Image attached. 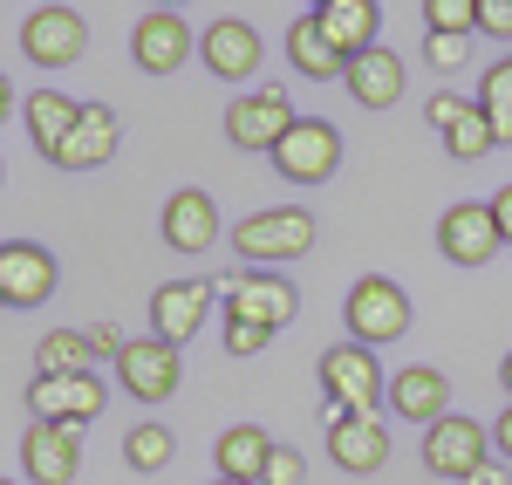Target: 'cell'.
Returning a JSON list of instances; mask_svg holds the SVG:
<instances>
[{
	"mask_svg": "<svg viewBox=\"0 0 512 485\" xmlns=\"http://www.w3.org/2000/svg\"><path fill=\"white\" fill-rule=\"evenodd\" d=\"M321 390H328V417H376V404H390V376L362 342H335L321 356Z\"/></svg>",
	"mask_w": 512,
	"mask_h": 485,
	"instance_id": "6da1fadb",
	"label": "cell"
},
{
	"mask_svg": "<svg viewBox=\"0 0 512 485\" xmlns=\"http://www.w3.org/2000/svg\"><path fill=\"white\" fill-rule=\"evenodd\" d=\"M315 246V212L308 205H274V212H253L233 226V253L239 267H280V260H301Z\"/></svg>",
	"mask_w": 512,
	"mask_h": 485,
	"instance_id": "7a4b0ae2",
	"label": "cell"
},
{
	"mask_svg": "<svg viewBox=\"0 0 512 485\" xmlns=\"http://www.w3.org/2000/svg\"><path fill=\"white\" fill-rule=\"evenodd\" d=\"M410 294L390 281V274H362V281L349 287V301H342V322H349V342H362V349H383V342H396V335H410Z\"/></svg>",
	"mask_w": 512,
	"mask_h": 485,
	"instance_id": "3957f363",
	"label": "cell"
},
{
	"mask_svg": "<svg viewBox=\"0 0 512 485\" xmlns=\"http://www.w3.org/2000/svg\"><path fill=\"white\" fill-rule=\"evenodd\" d=\"M294 123H301L294 96H287L280 82H260V89H239V96H233V110H226V137H233L239 151H267V158H274Z\"/></svg>",
	"mask_w": 512,
	"mask_h": 485,
	"instance_id": "277c9868",
	"label": "cell"
},
{
	"mask_svg": "<svg viewBox=\"0 0 512 485\" xmlns=\"http://www.w3.org/2000/svg\"><path fill=\"white\" fill-rule=\"evenodd\" d=\"M110 390L96 369L82 376H28V424H62V431H89V417H103Z\"/></svg>",
	"mask_w": 512,
	"mask_h": 485,
	"instance_id": "5b68a950",
	"label": "cell"
},
{
	"mask_svg": "<svg viewBox=\"0 0 512 485\" xmlns=\"http://www.w3.org/2000/svg\"><path fill=\"white\" fill-rule=\"evenodd\" d=\"M219 301H226V322H253V328H287L294 315H301V294L280 281V274H246V267H233V274H219Z\"/></svg>",
	"mask_w": 512,
	"mask_h": 485,
	"instance_id": "8992f818",
	"label": "cell"
},
{
	"mask_svg": "<svg viewBox=\"0 0 512 485\" xmlns=\"http://www.w3.org/2000/svg\"><path fill=\"white\" fill-rule=\"evenodd\" d=\"M21 55H28L35 69H69V62L89 55V21H82L76 7H62V0L28 7V14H21Z\"/></svg>",
	"mask_w": 512,
	"mask_h": 485,
	"instance_id": "52a82bcc",
	"label": "cell"
},
{
	"mask_svg": "<svg viewBox=\"0 0 512 485\" xmlns=\"http://www.w3.org/2000/svg\"><path fill=\"white\" fill-rule=\"evenodd\" d=\"M424 465H431L437 479L472 485L478 472L492 465V431H485L478 417H437L431 431H424Z\"/></svg>",
	"mask_w": 512,
	"mask_h": 485,
	"instance_id": "ba28073f",
	"label": "cell"
},
{
	"mask_svg": "<svg viewBox=\"0 0 512 485\" xmlns=\"http://www.w3.org/2000/svg\"><path fill=\"white\" fill-rule=\"evenodd\" d=\"M335 164H342V130L328 117H301L287 130V144L274 151V171L287 185H328L335 178Z\"/></svg>",
	"mask_w": 512,
	"mask_h": 485,
	"instance_id": "9c48e42d",
	"label": "cell"
},
{
	"mask_svg": "<svg viewBox=\"0 0 512 485\" xmlns=\"http://www.w3.org/2000/svg\"><path fill=\"white\" fill-rule=\"evenodd\" d=\"M437 253H444L451 267H485L492 253H506V240H499V219H492V199L451 205V212L437 219Z\"/></svg>",
	"mask_w": 512,
	"mask_h": 485,
	"instance_id": "30bf717a",
	"label": "cell"
},
{
	"mask_svg": "<svg viewBox=\"0 0 512 485\" xmlns=\"http://www.w3.org/2000/svg\"><path fill=\"white\" fill-rule=\"evenodd\" d=\"M130 62H137L144 76H178V69L192 62V21L171 14V7L137 14V28H130Z\"/></svg>",
	"mask_w": 512,
	"mask_h": 485,
	"instance_id": "8fae6325",
	"label": "cell"
},
{
	"mask_svg": "<svg viewBox=\"0 0 512 485\" xmlns=\"http://www.w3.org/2000/svg\"><path fill=\"white\" fill-rule=\"evenodd\" d=\"M117 383L137 397V404H171V397H178V383H185V363H178V349H171V342L137 335V342L123 349V363H117Z\"/></svg>",
	"mask_w": 512,
	"mask_h": 485,
	"instance_id": "7c38bea8",
	"label": "cell"
},
{
	"mask_svg": "<svg viewBox=\"0 0 512 485\" xmlns=\"http://www.w3.org/2000/svg\"><path fill=\"white\" fill-rule=\"evenodd\" d=\"M55 253L48 246H35V240H7L0 246V308H41L48 294H55Z\"/></svg>",
	"mask_w": 512,
	"mask_h": 485,
	"instance_id": "4fadbf2b",
	"label": "cell"
},
{
	"mask_svg": "<svg viewBox=\"0 0 512 485\" xmlns=\"http://www.w3.org/2000/svg\"><path fill=\"white\" fill-rule=\"evenodd\" d=\"M212 301H219V287H212V281H164L158 294H151V335L171 342V349H185L198 328H205Z\"/></svg>",
	"mask_w": 512,
	"mask_h": 485,
	"instance_id": "5bb4252c",
	"label": "cell"
},
{
	"mask_svg": "<svg viewBox=\"0 0 512 485\" xmlns=\"http://www.w3.org/2000/svg\"><path fill=\"white\" fill-rule=\"evenodd\" d=\"M158 233H164L171 253H212V246H219V199H212V192H198V185L171 192V199H164Z\"/></svg>",
	"mask_w": 512,
	"mask_h": 485,
	"instance_id": "9a60e30c",
	"label": "cell"
},
{
	"mask_svg": "<svg viewBox=\"0 0 512 485\" xmlns=\"http://www.w3.org/2000/svg\"><path fill=\"white\" fill-rule=\"evenodd\" d=\"M21 472H28V485H69L82 472V431L28 424L21 431Z\"/></svg>",
	"mask_w": 512,
	"mask_h": 485,
	"instance_id": "2e32d148",
	"label": "cell"
},
{
	"mask_svg": "<svg viewBox=\"0 0 512 485\" xmlns=\"http://www.w3.org/2000/svg\"><path fill=\"white\" fill-rule=\"evenodd\" d=\"M328 458L355 479L383 472L390 465V424L383 417H328Z\"/></svg>",
	"mask_w": 512,
	"mask_h": 485,
	"instance_id": "e0dca14e",
	"label": "cell"
},
{
	"mask_svg": "<svg viewBox=\"0 0 512 485\" xmlns=\"http://www.w3.org/2000/svg\"><path fill=\"white\" fill-rule=\"evenodd\" d=\"M198 62H205L219 82H246L253 69H260V35H253V21H239V14L212 21V28L198 35Z\"/></svg>",
	"mask_w": 512,
	"mask_h": 485,
	"instance_id": "ac0fdd59",
	"label": "cell"
},
{
	"mask_svg": "<svg viewBox=\"0 0 512 485\" xmlns=\"http://www.w3.org/2000/svg\"><path fill=\"white\" fill-rule=\"evenodd\" d=\"M390 417H410V424H424L431 431L437 417H451V383H444V369L431 363H403L390 376Z\"/></svg>",
	"mask_w": 512,
	"mask_h": 485,
	"instance_id": "d6986e66",
	"label": "cell"
},
{
	"mask_svg": "<svg viewBox=\"0 0 512 485\" xmlns=\"http://www.w3.org/2000/svg\"><path fill=\"white\" fill-rule=\"evenodd\" d=\"M117 144H123V117L110 110V103H82L76 137H69L48 164H62V171H96V164L117 158Z\"/></svg>",
	"mask_w": 512,
	"mask_h": 485,
	"instance_id": "ffe728a7",
	"label": "cell"
},
{
	"mask_svg": "<svg viewBox=\"0 0 512 485\" xmlns=\"http://www.w3.org/2000/svg\"><path fill=\"white\" fill-rule=\"evenodd\" d=\"M21 123H28V144H35L41 158H55V151L76 137L82 103L69 96V89H28V110H21Z\"/></svg>",
	"mask_w": 512,
	"mask_h": 485,
	"instance_id": "44dd1931",
	"label": "cell"
},
{
	"mask_svg": "<svg viewBox=\"0 0 512 485\" xmlns=\"http://www.w3.org/2000/svg\"><path fill=\"white\" fill-rule=\"evenodd\" d=\"M315 21H321V35H328V41H335V48L355 62V55H369V48H376L383 7H376V0H321Z\"/></svg>",
	"mask_w": 512,
	"mask_h": 485,
	"instance_id": "7402d4cb",
	"label": "cell"
},
{
	"mask_svg": "<svg viewBox=\"0 0 512 485\" xmlns=\"http://www.w3.org/2000/svg\"><path fill=\"white\" fill-rule=\"evenodd\" d=\"M342 89H349L362 110H390L396 96H403V55L376 41L369 55H355V62H349V82H342Z\"/></svg>",
	"mask_w": 512,
	"mask_h": 485,
	"instance_id": "603a6c76",
	"label": "cell"
},
{
	"mask_svg": "<svg viewBox=\"0 0 512 485\" xmlns=\"http://www.w3.org/2000/svg\"><path fill=\"white\" fill-rule=\"evenodd\" d=\"M287 62H294V69H301L308 82H349V55H342L335 41L321 35L315 14H301V21L287 28Z\"/></svg>",
	"mask_w": 512,
	"mask_h": 485,
	"instance_id": "cb8c5ba5",
	"label": "cell"
},
{
	"mask_svg": "<svg viewBox=\"0 0 512 485\" xmlns=\"http://www.w3.org/2000/svg\"><path fill=\"white\" fill-rule=\"evenodd\" d=\"M267 458H274V438H267L260 424H233V431H219V445H212V465H219V479L260 485Z\"/></svg>",
	"mask_w": 512,
	"mask_h": 485,
	"instance_id": "d4e9b609",
	"label": "cell"
},
{
	"mask_svg": "<svg viewBox=\"0 0 512 485\" xmlns=\"http://www.w3.org/2000/svg\"><path fill=\"white\" fill-rule=\"evenodd\" d=\"M89 328H48L35 342V376H82L89 369Z\"/></svg>",
	"mask_w": 512,
	"mask_h": 485,
	"instance_id": "484cf974",
	"label": "cell"
},
{
	"mask_svg": "<svg viewBox=\"0 0 512 485\" xmlns=\"http://www.w3.org/2000/svg\"><path fill=\"white\" fill-rule=\"evenodd\" d=\"M478 110H485L492 137H499V151H506V144H512V55L485 69V82H478Z\"/></svg>",
	"mask_w": 512,
	"mask_h": 485,
	"instance_id": "4316f807",
	"label": "cell"
},
{
	"mask_svg": "<svg viewBox=\"0 0 512 485\" xmlns=\"http://www.w3.org/2000/svg\"><path fill=\"white\" fill-rule=\"evenodd\" d=\"M171 451H178V438H171V424H158V417L130 424V438H123V458H130L137 472H164V465H171Z\"/></svg>",
	"mask_w": 512,
	"mask_h": 485,
	"instance_id": "83f0119b",
	"label": "cell"
},
{
	"mask_svg": "<svg viewBox=\"0 0 512 485\" xmlns=\"http://www.w3.org/2000/svg\"><path fill=\"white\" fill-rule=\"evenodd\" d=\"M444 151H451V158H492V151H499V137H492V123H485V110H478V96H472V110H465V117L451 123V130H444Z\"/></svg>",
	"mask_w": 512,
	"mask_h": 485,
	"instance_id": "f1b7e54d",
	"label": "cell"
},
{
	"mask_svg": "<svg viewBox=\"0 0 512 485\" xmlns=\"http://www.w3.org/2000/svg\"><path fill=\"white\" fill-rule=\"evenodd\" d=\"M424 28H431V35L472 41L478 35V0H424Z\"/></svg>",
	"mask_w": 512,
	"mask_h": 485,
	"instance_id": "f546056e",
	"label": "cell"
},
{
	"mask_svg": "<svg viewBox=\"0 0 512 485\" xmlns=\"http://www.w3.org/2000/svg\"><path fill=\"white\" fill-rule=\"evenodd\" d=\"M308 479V458L294 445H274V458H267V472H260V485H301Z\"/></svg>",
	"mask_w": 512,
	"mask_h": 485,
	"instance_id": "4dcf8cb0",
	"label": "cell"
},
{
	"mask_svg": "<svg viewBox=\"0 0 512 485\" xmlns=\"http://www.w3.org/2000/svg\"><path fill=\"white\" fill-rule=\"evenodd\" d=\"M267 342H274L267 328H253V322H226V356H239V363H246V356H260Z\"/></svg>",
	"mask_w": 512,
	"mask_h": 485,
	"instance_id": "1f68e13d",
	"label": "cell"
},
{
	"mask_svg": "<svg viewBox=\"0 0 512 485\" xmlns=\"http://www.w3.org/2000/svg\"><path fill=\"white\" fill-rule=\"evenodd\" d=\"M478 35L512 41V0H478Z\"/></svg>",
	"mask_w": 512,
	"mask_h": 485,
	"instance_id": "d6a6232c",
	"label": "cell"
},
{
	"mask_svg": "<svg viewBox=\"0 0 512 485\" xmlns=\"http://www.w3.org/2000/svg\"><path fill=\"white\" fill-rule=\"evenodd\" d=\"M130 342H137V335H123L117 322H89V349H96V356H110V363H123V349H130Z\"/></svg>",
	"mask_w": 512,
	"mask_h": 485,
	"instance_id": "836d02e7",
	"label": "cell"
},
{
	"mask_svg": "<svg viewBox=\"0 0 512 485\" xmlns=\"http://www.w3.org/2000/svg\"><path fill=\"white\" fill-rule=\"evenodd\" d=\"M424 62H431V69H465V41L458 35H431L424 41Z\"/></svg>",
	"mask_w": 512,
	"mask_h": 485,
	"instance_id": "e575fe53",
	"label": "cell"
},
{
	"mask_svg": "<svg viewBox=\"0 0 512 485\" xmlns=\"http://www.w3.org/2000/svg\"><path fill=\"white\" fill-rule=\"evenodd\" d=\"M465 110H472V103H465V96H451V89H444V96H431V130H451Z\"/></svg>",
	"mask_w": 512,
	"mask_h": 485,
	"instance_id": "d590c367",
	"label": "cell"
},
{
	"mask_svg": "<svg viewBox=\"0 0 512 485\" xmlns=\"http://www.w3.org/2000/svg\"><path fill=\"white\" fill-rule=\"evenodd\" d=\"M492 219H499V240L512 246V185H499V192H492Z\"/></svg>",
	"mask_w": 512,
	"mask_h": 485,
	"instance_id": "8d00e7d4",
	"label": "cell"
},
{
	"mask_svg": "<svg viewBox=\"0 0 512 485\" xmlns=\"http://www.w3.org/2000/svg\"><path fill=\"white\" fill-rule=\"evenodd\" d=\"M492 451H499V465H512V404L499 410V424H492Z\"/></svg>",
	"mask_w": 512,
	"mask_h": 485,
	"instance_id": "74e56055",
	"label": "cell"
},
{
	"mask_svg": "<svg viewBox=\"0 0 512 485\" xmlns=\"http://www.w3.org/2000/svg\"><path fill=\"white\" fill-rule=\"evenodd\" d=\"M472 485H506V465H499V458H492V465H485V472H478Z\"/></svg>",
	"mask_w": 512,
	"mask_h": 485,
	"instance_id": "f35d334b",
	"label": "cell"
},
{
	"mask_svg": "<svg viewBox=\"0 0 512 485\" xmlns=\"http://www.w3.org/2000/svg\"><path fill=\"white\" fill-rule=\"evenodd\" d=\"M499 383H506V404H512V349H506V363H499Z\"/></svg>",
	"mask_w": 512,
	"mask_h": 485,
	"instance_id": "ab89813d",
	"label": "cell"
},
{
	"mask_svg": "<svg viewBox=\"0 0 512 485\" xmlns=\"http://www.w3.org/2000/svg\"><path fill=\"white\" fill-rule=\"evenodd\" d=\"M212 485H246V479H212Z\"/></svg>",
	"mask_w": 512,
	"mask_h": 485,
	"instance_id": "60d3db41",
	"label": "cell"
},
{
	"mask_svg": "<svg viewBox=\"0 0 512 485\" xmlns=\"http://www.w3.org/2000/svg\"><path fill=\"white\" fill-rule=\"evenodd\" d=\"M7 485H21V479H7Z\"/></svg>",
	"mask_w": 512,
	"mask_h": 485,
	"instance_id": "b9f144b4",
	"label": "cell"
}]
</instances>
